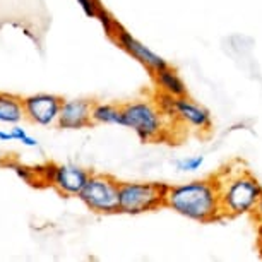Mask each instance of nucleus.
Here are the masks:
<instances>
[{"label":"nucleus","instance_id":"1","mask_svg":"<svg viewBox=\"0 0 262 262\" xmlns=\"http://www.w3.org/2000/svg\"><path fill=\"white\" fill-rule=\"evenodd\" d=\"M166 207L199 223H211L225 216L221 209L220 185L216 179H202L180 185H170L166 194Z\"/></svg>","mask_w":262,"mask_h":262},{"label":"nucleus","instance_id":"2","mask_svg":"<svg viewBox=\"0 0 262 262\" xmlns=\"http://www.w3.org/2000/svg\"><path fill=\"white\" fill-rule=\"evenodd\" d=\"M221 197V209L225 216L252 214L262 195V185L249 171L242 170L228 179H217Z\"/></svg>","mask_w":262,"mask_h":262},{"label":"nucleus","instance_id":"3","mask_svg":"<svg viewBox=\"0 0 262 262\" xmlns=\"http://www.w3.org/2000/svg\"><path fill=\"white\" fill-rule=\"evenodd\" d=\"M123 127L132 128L142 142L165 139L168 132V118L156 101L137 100L122 105Z\"/></svg>","mask_w":262,"mask_h":262},{"label":"nucleus","instance_id":"4","mask_svg":"<svg viewBox=\"0 0 262 262\" xmlns=\"http://www.w3.org/2000/svg\"><path fill=\"white\" fill-rule=\"evenodd\" d=\"M168 189L156 182H120V212L142 214L165 207Z\"/></svg>","mask_w":262,"mask_h":262},{"label":"nucleus","instance_id":"5","mask_svg":"<svg viewBox=\"0 0 262 262\" xmlns=\"http://www.w3.org/2000/svg\"><path fill=\"white\" fill-rule=\"evenodd\" d=\"M79 199L98 214H117L120 212V182L110 175L91 173Z\"/></svg>","mask_w":262,"mask_h":262},{"label":"nucleus","instance_id":"6","mask_svg":"<svg viewBox=\"0 0 262 262\" xmlns=\"http://www.w3.org/2000/svg\"><path fill=\"white\" fill-rule=\"evenodd\" d=\"M63 100L57 95L50 93H36L23 98L24 115L29 122L41 127H50L58 122Z\"/></svg>","mask_w":262,"mask_h":262},{"label":"nucleus","instance_id":"7","mask_svg":"<svg viewBox=\"0 0 262 262\" xmlns=\"http://www.w3.org/2000/svg\"><path fill=\"white\" fill-rule=\"evenodd\" d=\"M110 38L122 48V50H125L132 58H136L141 66H144L151 74H155L160 71V69L168 66L165 58L158 55L156 52H152L149 47L144 45V43H141L139 39H136L127 29H123L120 24H117L115 31H113Z\"/></svg>","mask_w":262,"mask_h":262},{"label":"nucleus","instance_id":"8","mask_svg":"<svg viewBox=\"0 0 262 262\" xmlns=\"http://www.w3.org/2000/svg\"><path fill=\"white\" fill-rule=\"evenodd\" d=\"M91 173L77 165H52L50 185L66 197H79Z\"/></svg>","mask_w":262,"mask_h":262},{"label":"nucleus","instance_id":"9","mask_svg":"<svg viewBox=\"0 0 262 262\" xmlns=\"http://www.w3.org/2000/svg\"><path fill=\"white\" fill-rule=\"evenodd\" d=\"M93 105H95V101L84 100V98L63 100L57 125L60 128H69V130H79V128H86L93 125Z\"/></svg>","mask_w":262,"mask_h":262},{"label":"nucleus","instance_id":"10","mask_svg":"<svg viewBox=\"0 0 262 262\" xmlns=\"http://www.w3.org/2000/svg\"><path fill=\"white\" fill-rule=\"evenodd\" d=\"M175 115L180 123L201 132H207L212 125L209 110H206L202 105L195 103L192 98H189V95L180 96L175 100Z\"/></svg>","mask_w":262,"mask_h":262},{"label":"nucleus","instance_id":"11","mask_svg":"<svg viewBox=\"0 0 262 262\" xmlns=\"http://www.w3.org/2000/svg\"><path fill=\"white\" fill-rule=\"evenodd\" d=\"M151 76H152V81H155L156 90L160 93H165V95H170L173 98H180V96L189 95L184 79L179 76V72H177L173 67L166 66V67L160 69L158 72L151 74Z\"/></svg>","mask_w":262,"mask_h":262},{"label":"nucleus","instance_id":"12","mask_svg":"<svg viewBox=\"0 0 262 262\" xmlns=\"http://www.w3.org/2000/svg\"><path fill=\"white\" fill-rule=\"evenodd\" d=\"M23 118H26L23 98L9 95V93H0V123L17 125Z\"/></svg>","mask_w":262,"mask_h":262},{"label":"nucleus","instance_id":"13","mask_svg":"<svg viewBox=\"0 0 262 262\" xmlns=\"http://www.w3.org/2000/svg\"><path fill=\"white\" fill-rule=\"evenodd\" d=\"M93 123H101V125H122L123 127V115L122 105H110V103H95L91 112Z\"/></svg>","mask_w":262,"mask_h":262},{"label":"nucleus","instance_id":"14","mask_svg":"<svg viewBox=\"0 0 262 262\" xmlns=\"http://www.w3.org/2000/svg\"><path fill=\"white\" fill-rule=\"evenodd\" d=\"M204 165V156H190V158H184V160H177L175 166L179 171H197L199 168Z\"/></svg>","mask_w":262,"mask_h":262},{"label":"nucleus","instance_id":"15","mask_svg":"<svg viewBox=\"0 0 262 262\" xmlns=\"http://www.w3.org/2000/svg\"><path fill=\"white\" fill-rule=\"evenodd\" d=\"M11 134H12V137H14V141H19L23 146H26V147H38V144H39L38 139H34V137H31L26 130H24L23 127H19V125H14V127H12Z\"/></svg>","mask_w":262,"mask_h":262},{"label":"nucleus","instance_id":"16","mask_svg":"<svg viewBox=\"0 0 262 262\" xmlns=\"http://www.w3.org/2000/svg\"><path fill=\"white\" fill-rule=\"evenodd\" d=\"M79 6L84 11V14L90 17H96L98 16V11L101 9V6L98 4V0H77Z\"/></svg>","mask_w":262,"mask_h":262},{"label":"nucleus","instance_id":"17","mask_svg":"<svg viewBox=\"0 0 262 262\" xmlns=\"http://www.w3.org/2000/svg\"><path fill=\"white\" fill-rule=\"evenodd\" d=\"M254 217L257 221H262V195H260V199H259V202H257V206H255V209H254Z\"/></svg>","mask_w":262,"mask_h":262},{"label":"nucleus","instance_id":"18","mask_svg":"<svg viewBox=\"0 0 262 262\" xmlns=\"http://www.w3.org/2000/svg\"><path fill=\"white\" fill-rule=\"evenodd\" d=\"M257 245H259V250L262 252V221H259V226H257Z\"/></svg>","mask_w":262,"mask_h":262},{"label":"nucleus","instance_id":"19","mask_svg":"<svg viewBox=\"0 0 262 262\" xmlns=\"http://www.w3.org/2000/svg\"><path fill=\"white\" fill-rule=\"evenodd\" d=\"M0 141H4V142L14 141V137H12L11 132H6V130H2V128H0Z\"/></svg>","mask_w":262,"mask_h":262},{"label":"nucleus","instance_id":"20","mask_svg":"<svg viewBox=\"0 0 262 262\" xmlns=\"http://www.w3.org/2000/svg\"><path fill=\"white\" fill-rule=\"evenodd\" d=\"M9 163H11V161L7 160V156H4L2 152H0V166H4V165L9 166Z\"/></svg>","mask_w":262,"mask_h":262},{"label":"nucleus","instance_id":"21","mask_svg":"<svg viewBox=\"0 0 262 262\" xmlns=\"http://www.w3.org/2000/svg\"><path fill=\"white\" fill-rule=\"evenodd\" d=\"M260 254H262V252H260Z\"/></svg>","mask_w":262,"mask_h":262}]
</instances>
